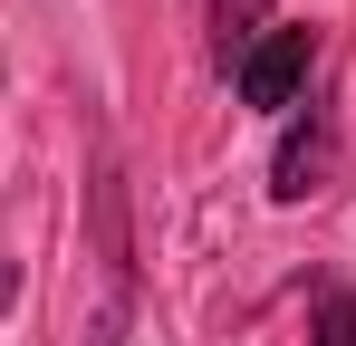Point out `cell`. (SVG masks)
Wrapping results in <instances>:
<instances>
[{
  "instance_id": "cell-1",
  "label": "cell",
  "mask_w": 356,
  "mask_h": 346,
  "mask_svg": "<svg viewBox=\"0 0 356 346\" xmlns=\"http://www.w3.org/2000/svg\"><path fill=\"white\" fill-rule=\"evenodd\" d=\"M308 77H318V29H270V39L232 67L241 106H308Z\"/></svg>"
},
{
  "instance_id": "cell-2",
  "label": "cell",
  "mask_w": 356,
  "mask_h": 346,
  "mask_svg": "<svg viewBox=\"0 0 356 346\" xmlns=\"http://www.w3.org/2000/svg\"><path fill=\"white\" fill-rule=\"evenodd\" d=\"M327 183H337V125L308 97V115H298L289 135H280V154H270V192H280V202H318Z\"/></svg>"
},
{
  "instance_id": "cell-3",
  "label": "cell",
  "mask_w": 356,
  "mask_h": 346,
  "mask_svg": "<svg viewBox=\"0 0 356 346\" xmlns=\"http://www.w3.org/2000/svg\"><path fill=\"white\" fill-rule=\"evenodd\" d=\"M270 39V0H212V58L241 67V58Z\"/></svg>"
},
{
  "instance_id": "cell-4",
  "label": "cell",
  "mask_w": 356,
  "mask_h": 346,
  "mask_svg": "<svg viewBox=\"0 0 356 346\" xmlns=\"http://www.w3.org/2000/svg\"><path fill=\"white\" fill-rule=\"evenodd\" d=\"M308 346H356V288L347 279H318V298H308Z\"/></svg>"
}]
</instances>
